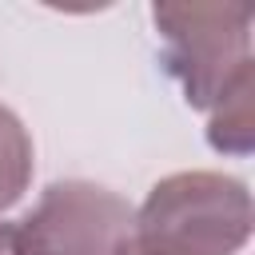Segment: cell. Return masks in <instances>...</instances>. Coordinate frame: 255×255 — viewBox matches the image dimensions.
I'll return each mask as SVG.
<instances>
[{"label": "cell", "mask_w": 255, "mask_h": 255, "mask_svg": "<svg viewBox=\"0 0 255 255\" xmlns=\"http://www.w3.org/2000/svg\"><path fill=\"white\" fill-rule=\"evenodd\" d=\"M251 239V191L223 171H175L159 179L131 219L143 255H235Z\"/></svg>", "instance_id": "obj_1"}, {"label": "cell", "mask_w": 255, "mask_h": 255, "mask_svg": "<svg viewBox=\"0 0 255 255\" xmlns=\"http://www.w3.org/2000/svg\"><path fill=\"white\" fill-rule=\"evenodd\" d=\"M151 20L163 36V68L179 80L183 100L199 112H211L235 80H243L251 60V8L247 4H211V0H163L151 4Z\"/></svg>", "instance_id": "obj_2"}, {"label": "cell", "mask_w": 255, "mask_h": 255, "mask_svg": "<svg viewBox=\"0 0 255 255\" xmlns=\"http://www.w3.org/2000/svg\"><path fill=\"white\" fill-rule=\"evenodd\" d=\"M131 203L88 179L48 183L40 203L12 223L16 255H120L131 239Z\"/></svg>", "instance_id": "obj_3"}, {"label": "cell", "mask_w": 255, "mask_h": 255, "mask_svg": "<svg viewBox=\"0 0 255 255\" xmlns=\"http://www.w3.org/2000/svg\"><path fill=\"white\" fill-rule=\"evenodd\" d=\"M207 143L227 155H247L255 147V68L207 112Z\"/></svg>", "instance_id": "obj_4"}, {"label": "cell", "mask_w": 255, "mask_h": 255, "mask_svg": "<svg viewBox=\"0 0 255 255\" xmlns=\"http://www.w3.org/2000/svg\"><path fill=\"white\" fill-rule=\"evenodd\" d=\"M32 183V135L12 108L0 104V215L20 203Z\"/></svg>", "instance_id": "obj_5"}, {"label": "cell", "mask_w": 255, "mask_h": 255, "mask_svg": "<svg viewBox=\"0 0 255 255\" xmlns=\"http://www.w3.org/2000/svg\"><path fill=\"white\" fill-rule=\"evenodd\" d=\"M0 255H16V235H12V223H0Z\"/></svg>", "instance_id": "obj_6"}, {"label": "cell", "mask_w": 255, "mask_h": 255, "mask_svg": "<svg viewBox=\"0 0 255 255\" xmlns=\"http://www.w3.org/2000/svg\"><path fill=\"white\" fill-rule=\"evenodd\" d=\"M120 255H143V251H139V247H135V243H131V239H128V247H124V251H120Z\"/></svg>", "instance_id": "obj_7"}]
</instances>
